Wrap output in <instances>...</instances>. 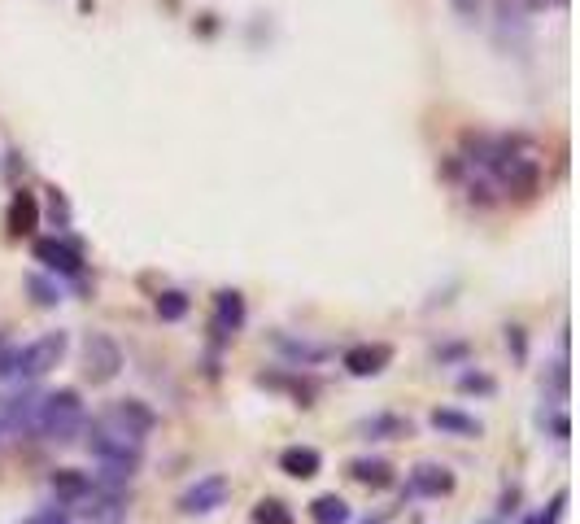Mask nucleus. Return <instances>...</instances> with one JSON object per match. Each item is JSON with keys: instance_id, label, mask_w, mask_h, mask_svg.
Returning <instances> with one entry per match:
<instances>
[{"instance_id": "nucleus-1", "label": "nucleus", "mask_w": 580, "mask_h": 524, "mask_svg": "<svg viewBox=\"0 0 580 524\" xmlns=\"http://www.w3.org/2000/svg\"><path fill=\"white\" fill-rule=\"evenodd\" d=\"M35 433L48 437V442H70V437L83 428V398L75 389H57L40 398V407H35Z\"/></svg>"}, {"instance_id": "nucleus-2", "label": "nucleus", "mask_w": 580, "mask_h": 524, "mask_svg": "<svg viewBox=\"0 0 580 524\" xmlns=\"http://www.w3.org/2000/svg\"><path fill=\"white\" fill-rule=\"evenodd\" d=\"M66 332H44L40 341H31V345H22V350L14 354V376H27V380H40L48 376L57 363L66 359Z\"/></svg>"}, {"instance_id": "nucleus-3", "label": "nucleus", "mask_w": 580, "mask_h": 524, "mask_svg": "<svg viewBox=\"0 0 580 524\" xmlns=\"http://www.w3.org/2000/svg\"><path fill=\"white\" fill-rule=\"evenodd\" d=\"M118 367H123L118 341L105 337V332H88V341H83V376H88L92 385H110L118 376Z\"/></svg>"}, {"instance_id": "nucleus-4", "label": "nucleus", "mask_w": 580, "mask_h": 524, "mask_svg": "<svg viewBox=\"0 0 580 524\" xmlns=\"http://www.w3.org/2000/svg\"><path fill=\"white\" fill-rule=\"evenodd\" d=\"M227 494H232V481H227V476H201L197 485L184 490L179 511H184V516H210V511H219L227 503Z\"/></svg>"}, {"instance_id": "nucleus-5", "label": "nucleus", "mask_w": 580, "mask_h": 524, "mask_svg": "<svg viewBox=\"0 0 580 524\" xmlns=\"http://www.w3.org/2000/svg\"><path fill=\"white\" fill-rule=\"evenodd\" d=\"M118 433H127V437H136V442H144V437L157 428V411L149 407V402H140V398H123V402H114V411L105 415Z\"/></svg>"}, {"instance_id": "nucleus-6", "label": "nucleus", "mask_w": 580, "mask_h": 524, "mask_svg": "<svg viewBox=\"0 0 580 524\" xmlns=\"http://www.w3.org/2000/svg\"><path fill=\"white\" fill-rule=\"evenodd\" d=\"M35 262H44L48 271H57V276H79L83 271V258L75 245L57 241V236H44V241H35Z\"/></svg>"}, {"instance_id": "nucleus-7", "label": "nucleus", "mask_w": 580, "mask_h": 524, "mask_svg": "<svg viewBox=\"0 0 580 524\" xmlns=\"http://www.w3.org/2000/svg\"><path fill=\"white\" fill-rule=\"evenodd\" d=\"M389 359H393L389 345H349L341 363H345L349 376H380L384 367H389Z\"/></svg>"}, {"instance_id": "nucleus-8", "label": "nucleus", "mask_w": 580, "mask_h": 524, "mask_svg": "<svg viewBox=\"0 0 580 524\" xmlns=\"http://www.w3.org/2000/svg\"><path fill=\"white\" fill-rule=\"evenodd\" d=\"M323 468V455L314 446H288L280 455V472L293 476V481H310V476H319Z\"/></svg>"}, {"instance_id": "nucleus-9", "label": "nucleus", "mask_w": 580, "mask_h": 524, "mask_svg": "<svg viewBox=\"0 0 580 524\" xmlns=\"http://www.w3.org/2000/svg\"><path fill=\"white\" fill-rule=\"evenodd\" d=\"M454 490V476L437 468V463H419L415 472H410V494H424V498H441Z\"/></svg>"}, {"instance_id": "nucleus-10", "label": "nucleus", "mask_w": 580, "mask_h": 524, "mask_svg": "<svg viewBox=\"0 0 580 524\" xmlns=\"http://www.w3.org/2000/svg\"><path fill=\"white\" fill-rule=\"evenodd\" d=\"M92 490L96 485H92L88 472H79V468H57L53 472V494L62 498V503H83Z\"/></svg>"}, {"instance_id": "nucleus-11", "label": "nucleus", "mask_w": 580, "mask_h": 524, "mask_svg": "<svg viewBox=\"0 0 580 524\" xmlns=\"http://www.w3.org/2000/svg\"><path fill=\"white\" fill-rule=\"evenodd\" d=\"M349 476H354L358 485H367V490H389V485L397 481L389 459H354L349 463Z\"/></svg>"}, {"instance_id": "nucleus-12", "label": "nucleus", "mask_w": 580, "mask_h": 524, "mask_svg": "<svg viewBox=\"0 0 580 524\" xmlns=\"http://www.w3.org/2000/svg\"><path fill=\"white\" fill-rule=\"evenodd\" d=\"M358 433L367 437V442H393V437H410V420L380 411V415H371V420H362Z\"/></svg>"}, {"instance_id": "nucleus-13", "label": "nucleus", "mask_w": 580, "mask_h": 524, "mask_svg": "<svg viewBox=\"0 0 580 524\" xmlns=\"http://www.w3.org/2000/svg\"><path fill=\"white\" fill-rule=\"evenodd\" d=\"M214 328H219V332H240V328H245V297H240V293H219V297H214Z\"/></svg>"}, {"instance_id": "nucleus-14", "label": "nucleus", "mask_w": 580, "mask_h": 524, "mask_svg": "<svg viewBox=\"0 0 580 524\" xmlns=\"http://www.w3.org/2000/svg\"><path fill=\"white\" fill-rule=\"evenodd\" d=\"M35 223H40V206H35V197L18 193L14 201H9V232L27 236V232H35Z\"/></svg>"}, {"instance_id": "nucleus-15", "label": "nucleus", "mask_w": 580, "mask_h": 524, "mask_svg": "<svg viewBox=\"0 0 580 524\" xmlns=\"http://www.w3.org/2000/svg\"><path fill=\"white\" fill-rule=\"evenodd\" d=\"M432 420V428H441V433H454V437H476L480 433V424L471 420V415H463V411H454V407H437L428 415Z\"/></svg>"}, {"instance_id": "nucleus-16", "label": "nucleus", "mask_w": 580, "mask_h": 524, "mask_svg": "<svg viewBox=\"0 0 580 524\" xmlns=\"http://www.w3.org/2000/svg\"><path fill=\"white\" fill-rule=\"evenodd\" d=\"M310 520L314 524H349V503L336 494H319L310 503Z\"/></svg>"}, {"instance_id": "nucleus-17", "label": "nucleus", "mask_w": 580, "mask_h": 524, "mask_svg": "<svg viewBox=\"0 0 580 524\" xmlns=\"http://www.w3.org/2000/svg\"><path fill=\"white\" fill-rule=\"evenodd\" d=\"M253 524H293V511H288L280 498H262V503L253 507Z\"/></svg>"}, {"instance_id": "nucleus-18", "label": "nucleus", "mask_w": 580, "mask_h": 524, "mask_svg": "<svg viewBox=\"0 0 580 524\" xmlns=\"http://www.w3.org/2000/svg\"><path fill=\"white\" fill-rule=\"evenodd\" d=\"M157 315H162L166 324L184 319V315H188V297H184V293H162V297H157Z\"/></svg>"}, {"instance_id": "nucleus-19", "label": "nucleus", "mask_w": 580, "mask_h": 524, "mask_svg": "<svg viewBox=\"0 0 580 524\" xmlns=\"http://www.w3.org/2000/svg\"><path fill=\"white\" fill-rule=\"evenodd\" d=\"M27 289L35 293V302H40V306H57V302H62V289H57L53 280H44V276H31Z\"/></svg>"}, {"instance_id": "nucleus-20", "label": "nucleus", "mask_w": 580, "mask_h": 524, "mask_svg": "<svg viewBox=\"0 0 580 524\" xmlns=\"http://www.w3.org/2000/svg\"><path fill=\"white\" fill-rule=\"evenodd\" d=\"M563 503H567V494H554V498H550V507H546V511H537V516H528L524 524H559Z\"/></svg>"}, {"instance_id": "nucleus-21", "label": "nucleus", "mask_w": 580, "mask_h": 524, "mask_svg": "<svg viewBox=\"0 0 580 524\" xmlns=\"http://www.w3.org/2000/svg\"><path fill=\"white\" fill-rule=\"evenodd\" d=\"M458 389H467V393H471V389H476V393H493V380H489V376H476V372H467L463 380H458Z\"/></svg>"}, {"instance_id": "nucleus-22", "label": "nucleus", "mask_w": 580, "mask_h": 524, "mask_svg": "<svg viewBox=\"0 0 580 524\" xmlns=\"http://www.w3.org/2000/svg\"><path fill=\"white\" fill-rule=\"evenodd\" d=\"M27 524H66V516L57 507H48V511H40V516H31Z\"/></svg>"}, {"instance_id": "nucleus-23", "label": "nucleus", "mask_w": 580, "mask_h": 524, "mask_svg": "<svg viewBox=\"0 0 580 524\" xmlns=\"http://www.w3.org/2000/svg\"><path fill=\"white\" fill-rule=\"evenodd\" d=\"M14 345H5V350H0V376H14Z\"/></svg>"}]
</instances>
